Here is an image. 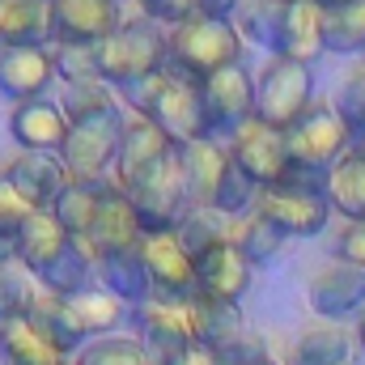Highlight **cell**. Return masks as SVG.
Returning a JSON list of instances; mask_svg holds the SVG:
<instances>
[{
    "label": "cell",
    "instance_id": "cell-6",
    "mask_svg": "<svg viewBox=\"0 0 365 365\" xmlns=\"http://www.w3.org/2000/svg\"><path fill=\"white\" fill-rule=\"evenodd\" d=\"M314 106V77L310 64L297 60H268L255 77V119L276 132H289L306 110Z\"/></svg>",
    "mask_w": 365,
    "mask_h": 365
},
{
    "label": "cell",
    "instance_id": "cell-20",
    "mask_svg": "<svg viewBox=\"0 0 365 365\" xmlns=\"http://www.w3.org/2000/svg\"><path fill=\"white\" fill-rule=\"evenodd\" d=\"M0 175L13 182V191H17L34 212H51L56 195H60L64 182H68L60 158H47V153H17Z\"/></svg>",
    "mask_w": 365,
    "mask_h": 365
},
{
    "label": "cell",
    "instance_id": "cell-40",
    "mask_svg": "<svg viewBox=\"0 0 365 365\" xmlns=\"http://www.w3.org/2000/svg\"><path fill=\"white\" fill-rule=\"evenodd\" d=\"M264 361H272V357H268V344L255 331H238L234 340L212 349V365H264Z\"/></svg>",
    "mask_w": 365,
    "mask_h": 365
},
{
    "label": "cell",
    "instance_id": "cell-14",
    "mask_svg": "<svg viewBox=\"0 0 365 365\" xmlns=\"http://www.w3.org/2000/svg\"><path fill=\"white\" fill-rule=\"evenodd\" d=\"M276 60H297V64H314L327 47H323V9L310 0H284L276 34L268 43Z\"/></svg>",
    "mask_w": 365,
    "mask_h": 365
},
{
    "label": "cell",
    "instance_id": "cell-29",
    "mask_svg": "<svg viewBox=\"0 0 365 365\" xmlns=\"http://www.w3.org/2000/svg\"><path fill=\"white\" fill-rule=\"evenodd\" d=\"M0 357H4V365H60L64 361V353L26 314L0 323Z\"/></svg>",
    "mask_w": 365,
    "mask_h": 365
},
{
    "label": "cell",
    "instance_id": "cell-25",
    "mask_svg": "<svg viewBox=\"0 0 365 365\" xmlns=\"http://www.w3.org/2000/svg\"><path fill=\"white\" fill-rule=\"evenodd\" d=\"M187 319H191V340L200 349H217V344L234 340L238 331H247L238 302H221V297H204V293H195L187 302Z\"/></svg>",
    "mask_w": 365,
    "mask_h": 365
},
{
    "label": "cell",
    "instance_id": "cell-55",
    "mask_svg": "<svg viewBox=\"0 0 365 365\" xmlns=\"http://www.w3.org/2000/svg\"><path fill=\"white\" fill-rule=\"evenodd\" d=\"M264 365H276V361H264Z\"/></svg>",
    "mask_w": 365,
    "mask_h": 365
},
{
    "label": "cell",
    "instance_id": "cell-3",
    "mask_svg": "<svg viewBox=\"0 0 365 365\" xmlns=\"http://www.w3.org/2000/svg\"><path fill=\"white\" fill-rule=\"evenodd\" d=\"M136 115L153 119L170 140L175 149L191 145V140H204V110H200V86L187 81L179 73L162 68L158 77H149L140 90L128 98Z\"/></svg>",
    "mask_w": 365,
    "mask_h": 365
},
{
    "label": "cell",
    "instance_id": "cell-4",
    "mask_svg": "<svg viewBox=\"0 0 365 365\" xmlns=\"http://www.w3.org/2000/svg\"><path fill=\"white\" fill-rule=\"evenodd\" d=\"M353 149V132L349 123L336 115L331 102H314L289 132H284V153L289 166L297 170H314V175H331L336 162Z\"/></svg>",
    "mask_w": 365,
    "mask_h": 365
},
{
    "label": "cell",
    "instance_id": "cell-15",
    "mask_svg": "<svg viewBox=\"0 0 365 365\" xmlns=\"http://www.w3.org/2000/svg\"><path fill=\"white\" fill-rule=\"evenodd\" d=\"M56 81V56L47 47H0V98L13 106L43 98Z\"/></svg>",
    "mask_w": 365,
    "mask_h": 365
},
{
    "label": "cell",
    "instance_id": "cell-56",
    "mask_svg": "<svg viewBox=\"0 0 365 365\" xmlns=\"http://www.w3.org/2000/svg\"><path fill=\"white\" fill-rule=\"evenodd\" d=\"M361 64H365V60H361Z\"/></svg>",
    "mask_w": 365,
    "mask_h": 365
},
{
    "label": "cell",
    "instance_id": "cell-49",
    "mask_svg": "<svg viewBox=\"0 0 365 365\" xmlns=\"http://www.w3.org/2000/svg\"><path fill=\"white\" fill-rule=\"evenodd\" d=\"M9 13H13V0H0V47H4V30H9Z\"/></svg>",
    "mask_w": 365,
    "mask_h": 365
},
{
    "label": "cell",
    "instance_id": "cell-43",
    "mask_svg": "<svg viewBox=\"0 0 365 365\" xmlns=\"http://www.w3.org/2000/svg\"><path fill=\"white\" fill-rule=\"evenodd\" d=\"M30 204L13 191V182L0 175V234H21V225L30 221Z\"/></svg>",
    "mask_w": 365,
    "mask_h": 365
},
{
    "label": "cell",
    "instance_id": "cell-16",
    "mask_svg": "<svg viewBox=\"0 0 365 365\" xmlns=\"http://www.w3.org/2000/svg\"><path fill=\"white\" fill-rule=\"evenodd\" d=\"M136 319V331H140V344L145 353L158 361H170L179 357L182 349H191V319H187V306H175V302H145L140 310H132Z\"/></svg>",
    "mask_w": 365,
    "mask_h": 365
},
{
    "label": "cell",
    "instance_id": "cell-10",
    "mask_svg": "<svg viewBox=\"0 0 365 365\" xmlns=\"http://www.w3.org/2000/svg\"><path fill=\"white\" fill-rule=\"evenodd\" d=\"M123 26L119 0H51V43L98 47Z\"/></svg>",
    "mask_w": 365,
    "mask_h": 365
},
{
    "label": "cell",
    "instance_id": "cell-48",
    "mask_svg": "<svg viewBox=\"0 0 365 365\" xmlns=\"http://www.w3.org/2000/svg\"><path fill=\"white\" fill-rule=\"evenodd\" d=\"M17 264V234H0V268Z\"/></svg>",
    "mask_w": 365,
    "mask_h": 365
},
{
    "label": "cell",
    "instance_id": "cell-27",
    "mask_svg": "<svg viewBox=\"0 0 365 365\" xmlns=\"http://www.w3.org/2000/svg\"><path fill=\"white\" fill-rule=\"evenodd\" d=\"M47 293H60V297H73V293H86L98 284V259H93L90 242L86 238H68V247L56 255V264L43 276H34Z\"/></svg>",
    "mask_w": 365,
    "mask_h": 365
},
{
    "label": "cell",
    "instance_id": "cell-18",
    "mask_svg": "<svg viewBox=\"0 0 365 365\" xmlns=\"http://www.w3.org/2000/svg\"><path fill=\"white\" fill-rule=\"evenodd\" d=\"M140 238H145V234H140V225H136V212H132L128 191L110 179V182H106V191H102L98 217H93L90 234H86L93 259H98V255H106V251H119V247H136Z\"/></svg>",
    "mask_w": 365,
    "mask_h": 365
},
{
    "label": "cell",
    "instance_id": "cell-19",
    "mask_svg": "<svg viewBox=\"0 0 365 365\" xmlns=\"http://www.w3.org/2000/svg\"><path fill=\"white\" fill-rule=\"evenodd\" d=\"M251 272L255 268L247 264V255L230 238V242H221V247H212L208 255L195 259V293L221 297V302H242V293L251 289Z\"/></svg>",
    "mask_w": 365,
    "mask_h": 365
},
{
    "label": "cell",
    "instance_id": "cell-13",
    "mask_svg": "<svg viewBox=\"0 0 365 365\" xmlns=\"http://www.w3.org/2000/svg\"><path fill=\"white\" fill-rule=\"evenodd\" d=\"M230 158H234V166L247 175V179L255 182L259 191L264 187H272L284 170H289V153H284V132H276L268 123H259V119H251L230 145Z\"/></svg>",
    "mask_w": 365,
    "mask_h": 365
},
{
    "label": "cell",
    "instance_id": "cell-22",
    "mask_svg": "<svg viewBox=\"0 0 365 365\" xmlns=\"http://www.w3.org/2000/svg\"><path fill=\"white\" fill-rule=\"evenodd\" d=\"M179 166L191 208H208L221 179H225V170H230V149L221 140H191V145L179 149Z\"/></svg>",
    "mask_w": 365,
    "mask_h": 365
},
{
    "label": "cell",
    "instance_id": "cell-24",
    "mask_svg": "<svg viewBox=\"0 0 365 365\" xmlns=\"http://www.w3.org/2000/svg\"><path fill=\"white\" fill-rule=\"evenodd\" d=\"M98 284L110 289L123 306L140 310L145 302H153V289H149V272H145V255H140V242L136 247H119V251H106L98 255Z\"/></svg>",
    "mask_w": 365,
    "mask_h": 365
},
{
    "label": "cell",
    "instance_id": "cell-1",
    "mask_svg": "<svg viewBox=\"0 0 365 365\" xmlns=\"http://www.w3.org/2000/svg\"><path fill=\"white\" fill-rule=\"evenodd\" d=\"M93 60H98V77L110 90L132 98L149 77H158L166 68V30L149 17L123 21L106 43L93 47Z\"/></svg>",
    "mask_w": 365,
    "mask_h": 365
},
{
    "label": "cell",
    "instance_id": "cell-23",
    "mask_svg": "<svg viewBox=\"0 0 365 365\" xmlns=\"http://www.w3.org/2000/svg\"><path fill=\"white\" fill-rule=\"evenodd\" d=\"M21 314L68 357V353H81L86 349V336H81V327H77V319H73V310H68V297H60V293H47L43 284H30V293H26V306H21Z\"/></svg>",
    "mask_w": 365,
    "mask_h": 365
},
{
    "label": "cell",
    "instance_id": "cell-50",
    "mask_svg": "<svg viewBox=\"0 0 365 365\" xmlns=\"http://www.w3.org/2000/svg\"><path fill=\"white\" fill-rule=\"evenodd\" d=\"M310 4H319L323 13H331V9H340V4H353V0H310Z\"/></svg>",
    "mask_w": 365,
    "mask_h": 365
},
{
    "label": "cell",
    "instance_id": "cell-5",
    "mask_svg": "<svg viewBox=\"0 0 365 365\" xmlns=\"http://www.w3.org/2000/svg\"><path fill=\"white\" fill-rule=\"evenodd\" d=\"M200 110H204V140L230 145L255 119V77L247 64L221 68L200 81Z\"/></svg>",
    "mask_w": 365,
    "mask_h": 365
},
{
    "label": "cell",
    "instance_id": "cell-35",
    "mask_svg": "<svg viewBox=\"0 0 365 365\" xmlns=\"http://www.w3.org/2000/svg\"><path fill=\"white\" fill-rule=\"evenodd\" d=\"M60 110L68 123H86V119H98V115H110L119 110L115 106V93L102 77H90V81H64V98H60Z\"/></svg>",
    "mask_w": 365,
    "mask_h": 365
},
{
    "label": "cell",
    "instance_id": "cell-30",
    "mask_svg": "<svg viewBox=\"0 0 365 365\" xmlns=\"http://www.w3.org/2000/svg\"><path fill=\"white\" fill-rule=\"evenodd\" d=\"M106 182H110V179H98V182H73V179H68V182H64V191H60V195H56V204H51V217L60 221V230H64L68 238H86V234H90Z\"/></svg>",
    "mask_w": 365,
    "mask_h": 365
},
{
    "label": "cell",
    "instance_id": "cell-54",
    "mask_svg": "<svg viewBox=\"0 0 365 365\" xmlns=\"http://www.w3.org/2000/svg\"><path fill=\"white\" fill-rule=\"evenodd\" d=\"M60 365H73V361H60Z\"/></svg>",
    "mask_w": 365,
    "mask_h": 365
},
{
    "label": "cell",
    "instance_id": "cell-11",
    "mask_svg": "<svg viewBox=\"0 0 365 365\" xmlns=\"http://www.w3.org/2000/svg\"><path fill=\"white\" fill-rule=\"evenodd\" d=\"M140 255H145L153 302L187 306L195 297V259L182 251V242L175 234H145L140 238Z\"/></svg>",
    "mask_w": 365,
    "mask_h": 365
},
{
    "label": "cell",
    "instance_id": "cell-41",
    "mask_svg": "<svg viewBox=\"0 0 365 365\" xmlns=\"http://www.w3.org/2000/svg\"><path fill=\"white\" fill-rule=\"evenodd\" d=\"M56 77L64 81H90L98 77V60H93V47H56Z\"/></svg>",
    "mask_w": 365,
    "mask_h": 365
},
{
    "label": "cell",
    "instance_id": "cell-42",
    "mask_svg": "<svg viewBox=\"0 0 365 365\" xmlns=\"http://www.w3.org/2000/svg\"><path fill=\"white\" fill-rule=\"evenodd\" d=\"M140 9H145V17L158 21L162 30H175L182 21L200 17V0H140Z\"/></svg>",
    "mask_w": 365,
    "mask_h": 365
},
{
    "label": "cell",
    "instance_id": "cell-9",
    "mask_svg": "<svg viewBox=\"0 0 365 365\" xmlns=\"http://www.w3.org/2000/svg\"><path fill=\"white\" fill-rule=\"evenodd\" d=\"M255 217H264L272 230L284 238H314L327 221H331V200L327 191H302V187H264L255 208Z\"/></svg>",
    "mask_w": 365,
    "mask_h": 365
},
{
    "label": "cell",
    "instance_id": "cell-44",
    "mask_svg": "<svg viewBox=\"0 0 365 365\" xmlns=\"http://www.w3.org/2000/svg\"><path fill=\"white\" fill-rule=\"evenodd\" d=\"M336 259L349 264V268H357V272H365V221H353V225L340 230V238H336Z\"/></svg>",
    "mask_w": 365,
    "mask_h": 365
},
{
    "label": "cell",
    "instance_id": "cell-12",
    "mask_svg": "<svg viewBox=\"0 0 365 365\" xmlns=\"http://www.w3.org/2000/svg\"><path fill=\"white\" fill-rule=\"evenodd\" d=\"M175 153V140L145 115H123V140H119V162H115V182L128 191L132 182H140L153 166H162Z\"/></svg>",
    "mask_w": 365,
    "mask_h": 365
},
{
    "label": "cell",
    "instance_id": "cell-7",
    "mask_svg": "<svg viewBox=\"0 0 365 365\" xmlns=\"http://www.w3.org/2000/svg\"><path fill=\"white\" fill-rule=\"evenodd\" d=\"M128 200H132L140 234H175L179 221L187 217V208H191L187 182H182V166H179V149L162 166H153L140 182H132Z\"/></svg>",
    "mask_w": 365,
    "mask_h": 365
},
{
    "label": "cell",
    "instance_id": "cell-17",
    "mask_svg": "<svg viewBox=\"0 0 365 365\" xmlns=\"http://www.w3.org/2000/svg\"><path fill=\"white\" fill-rule=\"evenodd\" d=\"M9 132H13V140L21 145V153H47V158H60L64 136H68V119H64L60 102L34 98V102L13 106V115H9Z\"/></svg>",
    "mask_w": 365,
    "mask_h": 365
},
{
    "label": "cell",
    "instance_id": "cell-51",
    "mask_svg": "<svg viewBox=\"0 0 365 365\" xmlns=\"http://www.w3.org/2000/svg\"><path fill=\"white\" fill-rule=\"evenodd\" d=\"M353 153H361V158H365V132H357V136H353Z\"/></svg>",
    "mask_w": 365,
    "mask_h": 365
},
{
    "label": "cell",
    "instance_id": "cell-31",
    "mask_svg": "<svg viewBox=\"0 0 365 365\" xmlns=\"http://www.w3.org/2000/svg\"><path fill=\"white\" fill-rule=\"evenodd\" d=\"M327 200H331V212L349 217L353 221H365V158L361 153H344L336 162V170L327 175Z\"/></svg>",
    "mask_w": 365,
    "mask_h": 365
},
{
    "label": "cell",
    "instance_id": "cell-45",
    "mask_svg": "<svg viewBox=\"0 0 365 365\" xmlns=\"http://www.w3.org/2000/svg\"><path fill=\"white\" fill-rule=\"evenodd\" d=\"M26 293H30V284H26L21 276H13L9 268H0V323H9V319L21 314Z\"/></svg>",
    "mask_w": 365,
    "mask_h": 365
},
{
    "label": "cell",
    "instance_id": "cell-2",
    "mask_svg": "<svg viewBox=\"0 0 365 365\" xmlns=\"http://www.w3.org/2000/svg\"><path fill=\"white\" fill-rule=\"evenodd\" d=\"M242 30L234 21L217 17H191L175 30H166V68L179 73L187 81H204L221 68L242 64Z\"/></svg>",
    "mask_w": 365,
    "mask_h": 365
},
{
    "label": "cell",
    "instance_id": "cell-8",
    "mask_svg": "<svg viewBox=\"0 0 365 365\" xmlns=\"http://www.w3.org/2000/svg\"><path fill=\"white\" fill-rule=\"evenodd\" d=\"M119 140H123V110L98 115L86 123H68V136L60 149L64 175L73 182L106 179V170H115V162H119Z\"/></svg>",
    "mask_w": 365,
    "mask_h": 365
},
{
    "label": "cell",
    "instance_id": "cell-33",
    "mask_svg": "<svg viewBox=\"0 0 365 365\" xmlns=\"http://www.w3.org/2000/svg\"><path fill=\"white\" fill-rule=\"evenodd\" d=\"M175 238L182 242V251L191 259H200L212 247H221V242L234 238V221L221 217V212H212V208H187V217H182L179 230H175Z\"/></svg>",
    "mask_w": 365,
    "mask_h": 365
},
{
    "label": "cell",
    "instance_id": "cell-34",
    "mask_svg": "<svg viewBox=\"0 0 365 365\" xmlns=\"http://www.w3.org/2000/svg\"><path fill=\"white\" fill-rule=\"evenodd\" d=\"M323 47L336 56H365V0L323 13Z\"/></svg>",
    "mask_w": 365,
    "mask_h": 365
},
{
    "label": "cell",
    "instance_id": "cell-32",
    "mask_svg": "<svg viewBox=\"0 0 365 365\" xmlns=\"http://www.w3.org/2000/svg\"><path fill=\"white\" fill-rule=\"evenodd\" d=\"M349 357H353V336L340 323H319L302 331V340L293 344L284 365H344Z\"/></svg>",
    "mask_w": 365,
    "mask_h": 365
},
{
    "label": "cell",
    "instance_id": "cell-21",
    "mask_svg": "<svg viewBox=\"0 0 365 365\" xmlns=\"http://www.w3.org/2000/svg\"><path fill=\"white\" fill-rule=\"evenodd\" d=\"M306 297H310V310L319 319H349V314H357L365 306V272L336 259L331 268H323L310 280Z\"/></svg>",
    "mask_w": 365,
    "mask_h": 365
},
{
    "label": "cell",
    "instance_id": "cell-53",
    "mask_svg": "<svg viewBox=\"0 0 365 365\" xmlns=\"http://www.w3.org/2000/svg\"><path fill=\"white\" fill-rule=\"evenodd\" d=\"M34 4H51V0H34Z\"/></svg>",
    "mask_w": 365,
    "mask_h": 365
},
{
    "label": "cell",
    "instance_id": "cell-36",
    "mask_svg": "<svg viewBox=\"0 0 365 365\" xmlns=\"http://www.w3.org/2000/svg\"><path fill=\"white\" fill-rule=\"evenodd\" d=\"M234 247L247 255V264L251 268H259V264H272L276 255H280V247H284V234L272 230L264 217H247V221H238L234 225Z\"/></svg>",
    "mask_w": 365,
    "mask_h": 365
},
{
    "label": "cell",
    "instance_id": "cell-39",
    "mask_svg": "<svg viewBox=\"0 0 365 365\" xmlns=\"http://www.w3.org/2000/svg\"><path fill=\"white\" fill-rule=\"evenodd\" d=\"M336 115L349 123V132L357 136L365 132V64H357L344 81H340V90H336Z\"/></svg>",
    "mask_w": 365,
    "mask_h": 365
},
{
    "label": "cell",
    "instance_id": "cell-47",
    "mask_svg": "<svg viewBox=\"0 0 365 365\" xmlns=\"http://www.w3.org/2000/svg\"><path fill=\"white\" fill-rule=\"evenodd\" d=\"M158 365H212V349H200V344H191V349H182L179 357H170V361H158Z\"/></svg>",
    "mask_w": 365,
    "mask_h": 365
},
{
    "label": "cell",
    "instance_id": "cell-52",
    "mask_svg": "<svg viewBox=\"0 0 365 365\" xmlns=\"http://www.w3.org/2000/svg\"><path fill=\"white\" fill-rule=\"evenodd\" d=\"M357 344H361V353H365V314H361V323H357Z\"/></svg>",
    "mask_w": 365,
    "mask_h": 365
},
{
    "label": "cell",
    "instance_id": "cell-26",
    "mask_svg": "<svg viewBox=\"0 0 365 365\" xmlns=\"http://www.w3.org/2000/svg\"><path fill=\"white\" fill-rule=\"evenodd\" d=\"M64 247H68V234L60 230V221L51 212H30V221L17 234V264L30 276H43Z\"/></svg>",
    "mask_w": 365,
    "mask_h": 365
},
{
    "label": "cell",
    "instance_id": "cell-46",
    "mask_svg": "<svg viewBox=\"0 0 365 365\" xmlns=\"http://www.w3.org/2000/svg\"><path fill=\"white\" fill-rule=\"evenodd\" d=\"M247 0H200V17H217V21H234V13H242Z\"/></svg>",
    "mask_w": 365,
    "mask_h": 365
},
{
    "label": "cell",
    "instance_id": "cell-37",
    "mask_svg": "<svg viewBox=\"0 0 365 365\" xmlns=\"http://www.w3.org/2000/svg\"><path fill=\"white\" fill-rule=\"evenodd\" d=\"M73 365H153V357L132 336H102V340H90Z\"/></svg>",
    "mask_w": 365,
    "mask_h": 365
},
{
    "label": "cell",
    "instance_id": "cell-28",
    "mask_svg": "<svg viewBox=\"0 0 365 365\" xmlns=\"http://www.w3.org/2000/svg\"><path fill=\"white\" fill-rule=\"evenodd\" d=\"M68 310H73V319H77L86 344H90V340H102V336H115V327L132 319V306H123V302H119L110 289H102V284H93L86 293H73V297H68Z\"/></svg>",
    "mask_w": 365,
    "mask_h": 365
},
{
    "label": "cell",
    "instance_id": "cell-38",
    "mask_svg": "<svg viewBox=\"0 0 365 365\" xmlns=\"http://www.w3.org/2000/svg\"><path fill=\"white\" fill-rule=\"evenodd\" d=\"M255 200H259V187L247 179L238 166H234V158H230V170H225V179H221V187H217V195H212V212H221V217H247L251 208H255Z\"/></svg>",
    "mask_w": 365,
    "mask_h": 365
}]
</instances>
